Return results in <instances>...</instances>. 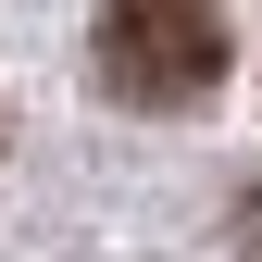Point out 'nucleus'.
<instances>
[{
  "label": "nucleus",
  "instance_id": "obj_2",
  "mask_svg": "<svg viewBox=\"0 0 262 262\" xmlns=\"http://www.w3.org/2000/svg\"><path fill=\"white\" fill-rule=\"evenodd\" d=\"M225 237H237V250L262 262V187H250V200H237V212H225Z\"/></svg>",
  "mask_w": 262,
  "mask_h": 262
},
{
  "label": "nucleus",
  "instance_id": "obj_1",
  "mask_svg": "<svg viewBox=\"0 0 262 262\" xmlns=\"http://www.w3.org/2000/svg\"><path fill=\"white\" fill-rule=\"evenodd\" d=\"M88 62H100V88L125 113H200L237 50H225V13H212V0H100Z\"/></svg>",
  "mask_w": 262,
  "mask_h": 262
}]
</instances>
